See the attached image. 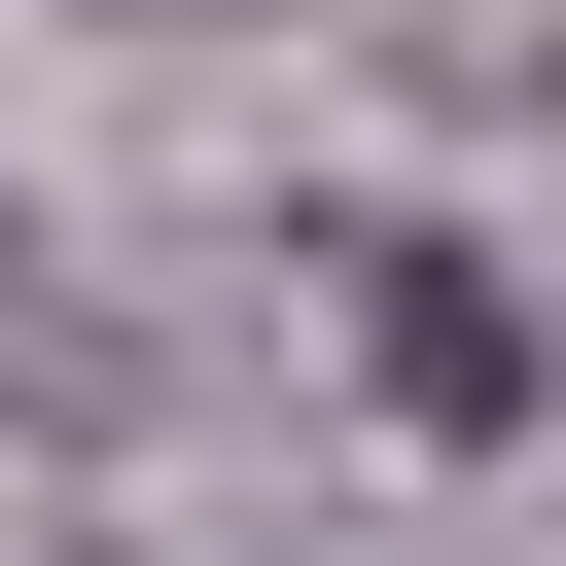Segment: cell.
Masks as SVG:
<instances>
[{"instance_id": "obj_1", "label": "cell", "mask_w": 566, "mask_h": 566, "mask_svg": "<svg viewBox=\"0 0 566 566\" xmlns=\"http://www.w3.org/2000/svg\"><path fill=\"white\" fill-rule=\"evenodd\" d=\"M389 424H531V318H495L460 248H389Z\"/></svg>"}]
</instances>
